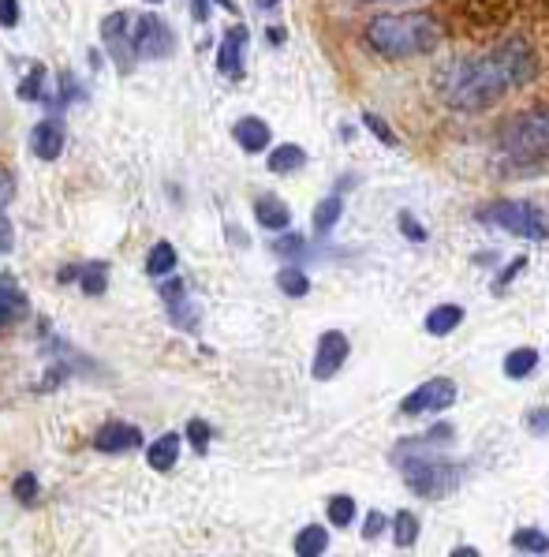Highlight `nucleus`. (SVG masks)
Listing matches in <instances>:
<instances>
[{"mask_svg":"<svg viewBox=\"0 0 549 557\" xmlns=\"http://www.w3.org/2000/svg\"><path fill=\"white\" fill-rule=\"evenodd\" d=\"M538 60L535 49L523 42V38H508L497 49L482 53L475 60H460L445 79L441 98L445 105L460 109V113H479L490 109L497 101H505L512 90H520L535 79Z\"/></svg>","mask_w":549,"mask_h":557,"instance_id":"nucleus-1","label":"nucleus"},{"mask_svg":"<svg viewBox=\"0 0 549 557\" xmlns=\"http://www.w3.org/2000/svg\"><path fill=\"white\" fill-rule=\"evenodd\" d=\"M366 45L381 53L385 60H404V57H426L434 53L441 42V27L434 15L411 12V15H378L366 23Z\"/></svg>","mask_w":549,"mask_h":557,"instance_id":"nucleus-2","label":"nucleus"},{"mask_svg":"<svg viewBox=\"0 0 549 557\" xmlns=\"http://www.w3.org/2000/svg\"><path fill=\"white\" fill-rule=\"evenodd\" d=\"M441 438H452L449 423H445V427H434L430 434H423V438H408V442L396 449V453H408V460H404V483H408L419 498H445V494H452L456 486L464 483V475H467L464 464H449V460L430 457V449H434Z\"/></svg>","mask_w":549,"mask_h":557,"instance_id":"nucleus-3","label":"nucleus"},{"mask_svg":"<svg viewBox=\"0 0 549 557\" xmlns=\"http://www.w3.org/2000/svg\"><path fill=\"white\" fill-rule=\"evenodd\" d=\"M501 154L516 165H538L549 158V109H531L508 120L501 131Z\"/></svg>","mask_w":549,"mask_h":557,"instance_id":"nucleus-4","label":"nucleus"},{"mask_svg":"<svg viewBox=\"0 0 549 557\" xmlns=\"http://www.w3.org/2000/svg\"><path fill=\"white\" fill-rule=\"evenodd\" d=\"M479 221L482 225H497V229L512 232V236H520V240L542 243L549 236L546 217H542V210L531 206V202H516V199L490 202V206H482L479 210Z\"/></svg>","mask_w":549,"mask_h":557,"instance_id":"nucleus-5","label":"nucleus"},{"mask_svg":"<svg viewBox=\"0 0 549 557\" xmlns=\"http://www.w3.org/2000/svg\"><path fill=\"white\" fill-rule=\"evenodd\" d=\"M131 49L139 60H161L176 49V34L161 15H139L131 19Z\"/></svg>","mask_w":549,"mask_h":557,"instance_id":"nucleus-6","label":"nucleus"},{"mask_svg":"<svg viewBox=\"0 0 549 557\" xmlns=\"http://www.w3.org/2000/svg\"><path fill=\"white\" fill-rule=\"evenodd\" d=\"M456 400V382L452 378H430L423 386L400 400V415H426V412H445Z\"/></svg>","mask_w":549,"mask_h":557,"instance_id":"nucleus-7","label":"nucleus"},{"mask_svg":"<svg viewBox=\"0 0 549 557\" xmlns=\"http://www.w3.org/2000/svg\"><path fill=\"white\" fill-rule=\"evenodd\" d=\"M348 352H352V344L348 337L340 333V329H325L322 337H318V352H314V363H310V374H314V382H329L333 374L348 363Z\"/></svg>","mask_w":549,"mask_h":557,"instance_id":"nucleus-8","label":"nucleus"},{"mask_svg":"<svg viewBox=\"0 0 549 557\" xmlns=\"http://www.w3.org/2000/svg\"><path fill=\"white\" fill-rule=\"evenodd\" d=\"M101 38H105V45H109L116 68L127 72V68L135 64V57H131V53H135V49H131V15L127 12L105 15V23H101Z\"/></svg>","mask_w":549,"mask_h":557,"instance_id":"nucleus-9","label":"nucleus"},{"mask_svg":"<svg viewBox=\"0 0 549 557\" xmlns=\"http://www.w3.org/2000/svg\"><path fill=\"white\" fill-rule=\"evenodd\" d=\"M243 53H247V27H232L217 49V72L228 79H243Z\"/></svg>","mask_w":549,"mask_h":557,"instance_id":"nucleus-10","label":"nucleus"},{"mask_svg":"<svg viewBox=\"0 0 549 557\" xmlns=\"http://www.w3.org/2000/svg\"><path fill=\"white\" fill-rule=\"evenodd\" d=\"M30 154L38 161H57L64 154V124L60 120H42L30 131Z\"/></svg>","mask_w":549,"mask_h":557,"instance_id":"nucleus-11","label":"nucleus"},{"mask_svg":"<svg viewBox=\"0 0 549 557\" xmlns=\"http://www.w3.org/2000/svg\"><path fill=\"white\" fill-rule=\"evenodd\" d=\"M142 445V434L139 427H131V423H105V427L94 434V449L98 453H131V449H139Z\"/></svg>","mask_w":549,"mask_h":557,"instance_id":"nucleus-12","label":"nucleus"},{"mask_svg":"<svg viewBox=\"0 0 549 557\" xmlns=\"http://www.w3.org/2000/svg\"><path fill=\"white\" fill-rule=\"evenodd\" d=\"M232 139L240 143L243 154H262L269 143H273V131H269L266 120H258V116H243L232 124Z\"/></svg>","mask_w":549,"mask_h":557,"instance_id":"nucleus-13","label":"nucleus"},{"mask_svg":"<svg viewBox=\"0 0 549 557\" xmlns=\"http://www.w3.org/2000/svg\"><path fill=\"white\" fill-rule=\"evenodd\" d=\"M254 217H258V225L269 232H284L292 225V210H288V202H281L277 195H262V199L254 202Z\"/></svg>","mask_w":549,"mask_h":557,"instance_id":"nucleus-14","label":"nucleus"},{"mask_svg":"<svg viewBox=\"0 0 549 557\" xmlns=\"http://www.w3.org/2000/svg\"><path fill=\"white\" fill-rule=\"evenodd\" d=\"M460 322H464V307H456V303H441V307H434V311L426 315L423 329L430 333V337H449V333L460 329Z\"/></svg>","mask_w":549,"mask_h":557,"instance_id":"nucleus-15","label":"nucleus"},{"mask_svg":"<svg viewBox=\"0 0 549 557\" xmlns=\"http://www.w3.org/2000/svg\"><path fill=\"white\" fill-rule=\"evenodd\" d=\"M180 434H161L150 449H146V460H150V468L154 472H172L176 468V457H180Z\"/></svg>","mask_w":549,"mask_h":557,"instance_id":"nucleus-16","label":"nucleus"},{"mask_svg":"<svg viewBox=\"0 0 549 557\" xmlns=\"http://www.w3.org/2000/svg\"><path fill=\"white\" fill-rule=\"evenodd\" d=\"M307 165V150L296 143H281L273 154H269V172H277V176H288V172H299Z\"/></svg>","mask_w":549,"mask_h":557,"instance_id":"nucleus-17","label":"nucleus"},{"mask_svg":"<svg viewBox=\"0 0 549 557\" xmlns=\"http://www.w3.org/2000/svg\"><path fill=\"white\" fill-rule=\"evenodd\" d=\"M299 557H318L329 550V531L322 524H307V528L296 535V546H292Z\"/></svg>","mask_w":549,"mask_h":557,"instance_id":"nucleus-18","label":"nucleus"},{"mask_svg":"<svg viewBox=\"0 0 549 557\" xmlns=\"http://www.w3.org/2000/svg\"><path fill=\"white\" fill-rule=\"evenodd\" d=\"M340 214H344V202H340V195H329V199H322L318 206H314L310 225H314L318 236H325V232H333V225L340 221Z\"/></svg>","mask_w":549,"mask_h":557,"instance_id":"nucleus-19","label":"nucleus"},{"mask_svg":"<svg viewBox=\"0 0 549 557\" xmlns=\"http://www.w3.org/2000/svg\"><path fill=\"white\" fill-rule=\"evenodd\" d=\"M535 367H538L535 348H516V352H508L505 356V378H512V382H520V378H527V374H535Z\"/></svg>","mask_w":549,"mask_h":557,"instance_id":"nucleus-20","label":"nucleus"},{"mask_svg":"<svg viewBox=\"0 0 549 557\" xmlns=\"http://www.w3.org/2000/svg\"><path fill=\"white\" fill-rule=\"evenodd\" d=\"M393 543L400 546V550H408V546L419 543V516L408 513V509H400V513L393 516Z\"/></svg>","mask_w":549,"mask_h":557,"instance_id":"nucleus-21","label":"nucleus"},{"mask_svg":"<svg viewBox=\"0 0 549 557\" xmlns=\"http://www.w3.org/2000/svg\"><path fill=\"white\" fill-rule=\"evenodd\" d=\"M176 270V247L172 243H154V251L146 255V273L150 277H165V273H172Z\"/></svg>","mask_w":549,"mask_h":557,"instance_id":"nucleus-22","label":"nucleus"},{"mask_svg":"<svg viewBox=\"0 0 549 557\" xmlns=\"http://www.w3.org/2000/svg\"><path fill=\"white\" fill-rule=\"evenodd\" d=\"M277 288H281L284 296H292V300H303L310 292V277L299 266H284L281 273H277Z\"/></svg>","mask_w":549,"mask_h":557,"instance_id":"nucleus-23","label":"nucleus"},{"mask_svg":"<svg viewBox=\"0 0 549 557\" xmlns=\"http://www.w3.org/2000/svg\"><path fill=\"white\" fill-rule=\"evenodd\" d=\"M512 550H520V554H549V535L538 528L512 531Z\"/></svg>","mask_w":549,"mask_h":557,"instance_id":"nucleus-24","label":"nucleus"},{"mask_svg":"<svg viewBox=\"0 0 549 557\" xmlns=\"http://www.w3.org/2000/svg\"><path fill=\"white\" fill-rule=\"evenodd\" d=\"M23 311V292L12 281H0V326H8Z\"/></svg>","mask_w":549,"mask_h":557,"instance_id":"nucleus-25","label":"nucleus"},{"mask_svg":"<svg viewBox=\"0 0 549 557\" xmlns=\"http://www.w3.org/2000/svg\"><path fill=\"white\" fill-rule=\"evenodd\" d=\"M355 520V498L352 494H333L329 498V524L333 528H348Z\"/></svg>","mask_w":549,"mask_h":557,"instance_id":"nucleus-26","label":"nucleus"},{"mask_svg":"<svg viewBox=\"0 0 549 557\" xmlns=\"http://www.w3.org/2000/svg\"><path fill=\"white\" fill-rule=\"evenodd\" d=\"M169 315L176 318V326H180V329H198V307L191 303V296H187V292H183L180 300L169 303Z\"/></svg>","mask_w":549,"mask_h":557,"instance_id":"nucleus-27","label":"nucleus"},{"mask_svg":"<svg viewBox=\"0 0 549 557\" xmlns=\"http://www.w3.org/2000/svg\"><path fill=\"white\" fill-rule=\"evenodd\" d=\"M79 277H83V292H86V296H101V292H105V285H109V266H105V262H94V266H86Z\"/></svg>","mask_w":549,"mask_h":557,"instance_id":"nucleus-28","label":"nucleus"},{"mask_svg":"<svg viewBox=\"0 0 549 557\" xmlns=\"http://www.w3.org/2000/svg\"><path fill=\"white\" fill-rule=\"evenodd\" d=\"M38 479H34V472H23L19 479L12 483V494H15V501H23V505H34V498H38Z\"/></svg>","mask_w":549,"mask_h":557,"instance_id":"nucleus-29","label":"nucleus"},{"mask_svg":"<svg viewBox=\"0 0 549 557\" xmlns=\"http://www.w3.org/2000/svg\"><path fill=\"white\" fill-rule=\"evenodd\" d=\"M363 124H366V131H374V135H378V139H381L385 146H393V150L400 146V139H396V131L389 128V124H385V120H381L378 113H363Z\"/></svg>","mask_w":549,"mask_h":557,"instance_id":"nucleus-30","label":"nucleus"},{"mask_svg":"<svg viewBox=\"0 0 549 557\" xmlns=\"http://www.w3.org/2000/svg\"><path fill=\"white\" fill-rule=\"evenodd\" d=\"M42 83H45V68H34V72H30L27 79L19 83V90H15V94H19L23 101H42Z\"/></svg>","mask_w":549,"mask_h":557,"instance_id":"nucleus-31","label":"nucleus"},{"mask_svg":"<svg viewBox=\"0 0 549 557\" xmlns=\"http://www.w3.org/2000/svg\"><path fill=\"white\" fill-rule=\"evenodd\" d=\"M210 438H213L210 423H202V419H191V423H187V442L195 445L198 453H206V449H210Z\"/></svg>","mask_w":549,"mask_h":557,"instance_id":"nucleus-32","label":"nucleus"},{"mask_svg":"<svg viewBox=\"0 0 549 557\" xmlns=\"http://www.w3.org/2000/svg\"><path fill=\"white\" fill-rule=\"evenodd\" d=\"M273 251H277V255L296 258L307 251V240H303V236H281V240H273Z\"/></svg>","mask_w":549,"mask_h":557,"instance_id":"nucleus-33","label":"nucleus"},{"mask_svg":"<svg viewBox=\"0 0 549 557\" xmlns=\"http://www.w3.org/2000/svg\"><path fill=\"white\" fill-rule=\"evenodd\" d=\"M396 221H400V232H404L411 243H426V229L419 225V221H415V214H408V210H404V214L396 217Z\"/></svg>","mask_w":549,"mask_h":557,"instance_id":"nucleus-34","label":"nucleus"},{"mask_svg":"<svg viewBox=\"0 0 549 557\" xmlns=\"http://www.w3.org/2000/svg\"><path fill=\"white\" fill-rule=\"evenodd\" d=\"M523 427L531 430V434H549V408H535V412H527V419H523Z\"/></svg>","mask_w":549,"mask_h":557,"instance_id":"nucleus-35","label":"nucleus"},{"mask_svg":"<svg viewBox=\"0 0 549 557\" xmlns=\"http://www.w3.org/2000/svg\"><path fill=\"white\" fill-rule=\"evenodd\" d=\"M15 247V229H12V217H8V210H4V202H0V251L8 255Z\"/></svg>","mask_w":549,"mask_h":557,"instance_id":"nucleus-36","label":"nucleus"},{"mask_svg":"<svg viewBox=\"0 0 549 557\" xmlns=\"http://www.w3.org/2000/svg\"><path fill=\"white\" fill-rule=\"evenodd\" d=\"M0 27H19V0H0Z\"/></svg>","mask_w":549,"mask_h":557,"instance_id":"nucleus-37","label":"nucleus"},{"mask_svg":"<svg viewBox=\"0 0 549 557\" xmlns=\"http://www.w3.org/2000/svg\"><path fill=\"white\" fill-rule=\"evenodd\" d=\"M381 531H385V516H381L378 509H374V513L366 516V524H363V539H366V543H374Z\"/></svg>","mask_w":549,"mask_h":557,"instance_id":"nucleus-38","label":"nucleus"},{"mask_svg":"<svg viewBox=\"0 0 549 557\" xmlns=\"http://www.w3.org/2000/svg\"><path fill=\"white\" fill-rule=\"evenodd\" d=\"M12 199H15V180H12V172L0 165V202L8 206Z\"/></svg>","mask_w":549,"mask_h":557,"instance_id":"nucleus-39","label":"nucleus"},{"mask_svg":"<svg viewBox=\"0 0 549 557\" xmlns=\"http://www.w3.org/2000/svg\"><path fill=\"white\" fill-rule=\"evenodd\" d=\"M520 270H527V255L512 258V266H508V270H505V277H501V281H497V288H505L508 281H512V277H516V273H520Z\"/></svg>","mask_w":549,"mask_h":557,"instance_id":"nucleus-40","label":"nucleus"},{"mask_svg":"<svg viewBox=\"0 0 549 557\" xmlns=\"http://www.w3.org/2000/svg\"><path fill=\"white\" fill-rule=\"evenodd\" d=\"M183 292H187V285H183V281H169V285L161 288V300L172 303V300H180Z\"/></svg>","mask_w":549,"mask_h":557,"instance_id":"nucleus-41","label":"nucleus"},{"mask_svg":"<svg viewBox=\"0 0 549 557\" xmlns=\"http://www.w3.org/2000/svg\"><path fill=\"white\" fill-rule=\"evenodd\" d=\"M191 15H195L198 23H206V15H210V0H191Z\"/></svg>","mask_w":549,"mask_h":557,"instance_id":"nucleus-42","label":"nucleus"},{"mask_svg":"<svg viewBox=\"0 0 549 557\" xmlns=\"http://www.w3.org/2000/svg\"><path fill=\"white\" fill-rule=\"evenodd\" d=\"M464 554L475 557V554H479V550H475V546H456V550H452V557H464Z\"/></svg>","mask_w":549,"mask_h":557,"instance_id":"nucleus-43","label":"nucleus"},{"mask_svg":"<svg viewBox=\"0 0 549 557\" xmlns=\"http://www.w3.org/2000/svg\"><path fill=\"white\" fill-rule=\"evenodd\" d=\"M221 8H228V12H236V0H217Z\"/></svg>","mask_w":549,"mask_h":557,"instance_id":"nucleus-44","label":"nucleus"},{"mask_svg":"<svg viewBox=\"0 0 549 557\" xmlns=\"http://www.w3.org/2000/svg\"><path fill=\"white\" fill-rule=\"evenodd\" d=\"M273 4H281V0H258V8H273Z\"/></svg>","mask_w":549,"mask_h":557,"instance_id":"nucleus-45","label":"nucleus"},{"mask_svg":"<svg viewBox=\"0 0 549 557\" xmlns=\"http://www.w3.org/2000/svg\"><path fill=\"white\" fill-rule=\"evenodd\" d=\"M359 4H374V0H359Z\"/></svg>","mask_w":549,"mask_h":557,"instance_id":"nucleus-46","label":"nucleus"},{"mask_svg":"<svg viewBox=\"0 0 549 557\" xmlns=\"http://www.w3.org/2000/svg\"><path fill=\"white\" fill-rule=\"evenodd\" d=\"M150 4H161V0H150Z\"/></svg>","mask_w":549,"mask_h":557,"instance_id":"nucleus-47","label":"nucleus"}]
</instances>
